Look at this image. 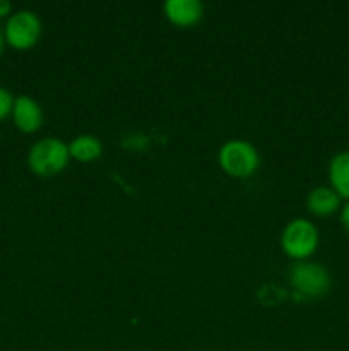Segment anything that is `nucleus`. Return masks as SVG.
Segmentation results:
<instances>
[{"label":"nucleus","instance_id":"obj_9","mask_svg":"<svg viewBox=\"0 0 349 351\" xmlns=\"http://www.w3.org/2000/svg\"><path fill=\"white\" fill-rule=\"evenodd\" d=\"M328 180L331 187L344 197L346 201L349 199V149L339 151L328 161Z\"/></svg>","mask_w":349,"mask_h":351},{"label":"nucleus","instance_id":"obj_6","mask_svg":"<svg viewBox=\"0 0 349 351\" xmlns=\"http://www.w3.org/2000/svg\"><path fill=\"white\" fill-rule=\"evenodd\" d=\"M10 117H12L16 129H19L24 134L36 132L43 125V110H41V105L29 95L14 96Z\"/></svg>","mask_w":349,"mask_h":351},{"label":"nucleus","instance_id":"obj_12","mask_svg":"<svg viewBox=\"0 0 349 351\" xmlns=\"http://www.w3.org/2000/svg\"><path fill=\"white\" fill-rule=\"evenodd\" d=\"M339 218H341V225L344 226L346 232H349V199L341 206V215H339Z\"/></svg>","mask_w":349,"mask_h":351},{"label":"nucleus","instance_id":"obj_10","mask_svg":"<svg viewBox=\"0 0 349 351\" xmlns=\"http://www.w3.org/2000/svg\"><path fill=\"white\" fill-rule=\"evenodd\" d=\"M68 153L74 160L88 163V161L101 156L103 143L99 141V137L92 136V134H81L68 143Z\"/></svg>","mask_w":349,"mask_h":351},{"label":"nucleus","instance_id":"obj_8","mask_svg":"<svg viewBox=\"0 0 349 351\" xmlns=\"http://www.w3.org/2000/svg\"><path fill=\"white\" fill-rule=\"evenodd\" d=\"M307 208L315 216H328L341 208V195L332 187L318 185L308 192Z\"/></svg>","mask_w":349,"mask_h":351},{"label":"nucleus","instance_id":"obj_1","mask_svg":"<svg viewBox=\"0 0 349 351\" xmlns=\"http://www.w3.org/2000/svg\"><path fill=\"white\" fill-rule=\"evenodd\" d=\"M70 161L68 143L60 137H43L27 151V167L38 177H53L65 170Z\"/></svg>","mask_w":349,"mask_h":351},{"label":"nucleus","instance_id":"obj_2","mask_svg":"<svg viewBox=\"0 0 349 351\" xmlns=\"http://www.w3.org/2000/svg\"><path fill=\"white\" fill-rule=\"evenodd\" d=\"M318 242V228L307 218L289 219L281 232V247L294 261H307L317 250Z\"/></svg>","mask_w":349,"mask_h":351},{"label":"nucleus","instance_id":"obj_13","mask_svg":"<svg viewBox=\"0 0 349 351\" xmlns=\"http://www.w3.org/2000/svg\"><path fill=\"white\" fill-rule=\"evenodd\" d=\"M12 14V3L9 0H0V17H9Z\"/></svg>","mask_w":349,"mask_h":351},{"label":"nucleus","instance_id":"obj_7","mask_svg":"<svg viewBox=\"0 0 349 351\" xmlns=\"http://www.w3.org/2000/svg\"><path fill=\"white\" fill-rule=\"evenodd\" d=\"M163 10L166 19L178 27H192L204 17V5L198 0H166Z\"/></svg>","mask_w":349,"mask_h":351},{"label":"nucleus","instance_id":"obj_5","mask_svg":"<svg viewBox=\"0 0 349 351\" xmlns=\"http://www.w3.org/2000/svg\"><path fill=\"white\" fill-rule=\"evenodd\" d=\"M41 19L34 10L21 9L10 14L3 26V38L14 50H29L40 41Z\"/></svg>","mask_w":349,"mask_h":351},{"label":"nucleus","instance_id":"obj_14","mask_svg":"<svg viewBox=\"0 0 349 351\" xmlns=\"http://www.w3.org/2000/svg\"><path fill=\"white\" fill-rule=\"evenodd\" d=\"M5 38H3V29L0 27V57L3 55V50H5Z\"/></svg>","mask_w":349,"mask_h":351},{"label":"nucleus","instance_id":"obj_4","mask_svg":"<svg viewBox=\"0 0 349 351\" xmlns=\"http://www.w3.org/2000/svg\"><path fill=\"white\" fill-rule=\"evenodd\" d=\"M289 283L301 298H320L331 290L332 278L327 267L313 261H294Z\"/></svg>","mask_w":349,"mask_h":351},{"label":"nucleus","instance_id":"obj_11","mask_svg":"<svg viewBox=\"0 0 349 351\" xmlns=\"http://www.w3.org/2000/svg\"><path fill=\"white\" fill-rule=\"evenodd\" d=\"M12 103H14V95L7 88L0 86V122L5 120L7 117L12 112Z\"/></svg>","mask_w":349,"mask_h":351},{"label":"nucleus","instance_id":"obj_3","mask_svg":"<svg viewBox=\"0 0 349 351\" xmlns=\"http://www.w3.org/2000/svg\"><path fill=\"white\" fill-rule=\"evenodd\" d=\"M218 161L229 177L246 178L255 173L259 168L260 154L248 141L229 139L219 147Z\"/></svg>","mask_w":349,"mask_h":351}]
</instances>
